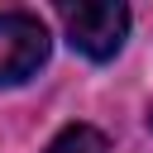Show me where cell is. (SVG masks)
Masks as SVG:
<instances>
[{"mask_svg":"<svg viewBox=\"0 0 153 153\" xmlns=\"http://www.w3.org/2000/svg\"><path fill=\"white\" fill-rule=\"evenodd\" d=\"M48 62V29L38 14L0 10V86L29 81Z\"/></svg>","mask_w":153,"mask_h":153,"instance_id":"cell-2","label":"cell"},{"mask_svg":"<svg viewBox=\"0 0 153 153\" xmlns=\"http://www.w3.org/2000/svg\"><path fill=\"white\" fill-rule=\"evenodd\" d=\"M62 24H67L72 48L86 53L91 62L115 57L124 48V38H129V10L124 5H110V0H100V5H67L62 10Z\"/></svg>","mask_w":153,"mask_h":153,"instance_id":"cell-1","label":"cell"},{"mask_svg":"<svg viewBox=\"0 0 153 153\" xmlns=\"http://www.w3.org/2000/svg\"><path fill=\"white\" fill-rule=\"evenodd\" d=\"M48 153H110V143H105V134L91 129V124H67V129L48 143Z\"/></svg>","mask_w":153,"mask_h":153,"instance_id":"cell-3","label":"cell"},{"mask_svg":"<svg viewBox=\"0 0 153 153\" xmlns=\"http://www.w3.org/2000/svg\"><path fill=\"white\" fill-rule=\"evenodd\" d=\"M148 124H153V110H148Z\"/></svg>","mask_w":153,"mask_h":153,"instance_id":"cell-4","label":"cell"}]
</instances>
